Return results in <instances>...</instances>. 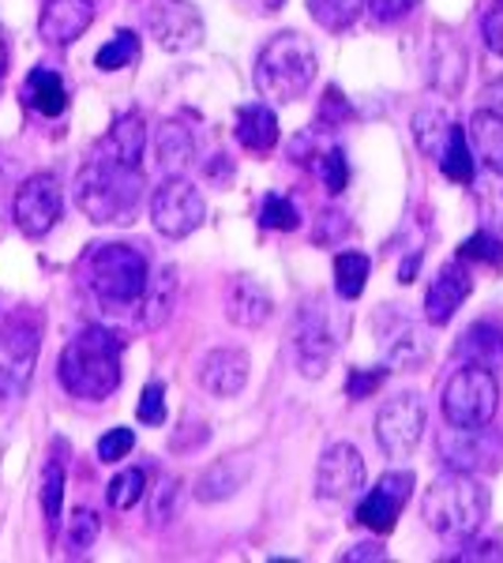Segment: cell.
<instances>
[{
    "instance_id": "cell-1",
    "label": "cell",
    "mask_w": 503,
    "mask_h": 563,
    "mask_svg": "<svg viewBox=\"0 0 503 563\" xmlns=\"http://www.w3.org/2000/svg\"><path fill=\"white\" fill-rule=\"evenodd\" d=\"M143 192H147L143 169L124 162L106 140L87 154L72 185L76 207L98 225H128L140 211Z\"/></svg>"
},
{
    "instance_id": "cell-2",
    "label": "cell",
    "mask_w": 503,
    "mask_h": 563,
    "mask_svg": "<svg viewBox=\"0 0 503 563\" xmlns=\"http://www.w3.org/2000/svg\"><path fill=\"white\" fill-rule=\"evenodd\" d=\"M121 353L124 339L106 327H84L68 346L61 350L57 379L72 398L102 402L121 387Z\"/></svg>"
},
{
    "instance_id": "cell-3",
    "label": "cell",
    "mask_w": 503,
    "mask_h": 563,
    "mask_svg": "<svg viewBox=\"0 0 503 563\" xmlns=\"http://www.w3.org/2000/svg\"><path fill=\"white\" fill-rule=\"evenodd\" d=\"M489 507L492 496L484 488V481H478V474L447 470L420 496V519H425V526L436 538L466 544L470 538H478V530L489 519Z\"/></svg>"
},
{
    "instance_id": "cell-4",
    "label": "cell",
    "mask_w": 503,
    "mask_h": 563,
    "mask_svg": "<svg viewBox=\"0 0 503 563\" xmlns=\"http://www.w3.org/2000/svg\"><path fill=\"white\" fill-rule=\"evenodd\" d=\"M316 71H319L316 45L300 31H282L255 57L252 84L260 90V98H267L274 106H289L308 95V87L316 84Z\"/></svg>"
},
{
    "instance_id": "cell-5",
    "label": "cell",
    "mask_w": 503,
    "mask_h": 563,
    "mask_svg": "<svg viewBox=\"0 0 503 563\" xmlns=\"http://www.w3.org/2000/svg\"><path fill=\"white\" fill-rule=\"evenodd\" d=\"M79 275H84L87 289L95 294L98 305L106 308H132L147 294V256L135 244L109 241V244H90L87 256L79 260Z\"/></svg>"
},
{
    "instance_id": "cell-6",
    "label": "cell",
    "mask_w": 503,
    "mask_h": 563,
    "mask_svg": "<svg viewBox=\"0 0 503 563\" xmlns=\"http://www.w3.org/2000/svg\"><path fill=\"white\" fill-rule=\"evenodd\" d=\"M42 350V320L31 308H20L0 323V410H12L26 398L39 368Z\"/></svg>"
},
{
    "instance_id": "cell-7",
    "label": "cell",
    "mask_w": 503,
    "mask_h": 563,
    "mask_svg": "<svg viewBox=\"0 0 503 563\" xmlns=\"http://www.w3.org/2000/svg\"><path fill=\"white\" fill-rule=\"evenodd\" d=\"M342 334H346V320L335 312L331 301L319 294L305 297L294 320V357L300 376L305 379L324 376L338 346H342Z\"/></svg>"
},
{
    "instance_id": "cell-8",
    "label": "cell",
    "mask_w": 503,
    "mask_h": 563,
    "mask_svg": "<svg viewBox=\"0 0 503 563\" xmlns=\"http://www.w3.org/2000/svg\"><path fill=\"white\" fill-rule=\"evenodd\" d=\"M500 410V379L496 368L462 361L444 387V417L455 429H489Z\"/></svg>"
},
{
    "instance_id": "cell-9",
    "label": "cell",
    "mask_w": 503,
    "mask_h": 563,
    "mask_svg": "<svg viewBox=\"0 0 503 563\" xmlns=\"http://www.w3.org/2000/svg\"><path fill=\"white\" fill-rule=\"evenodd\" d=\"M207 218V203L199 196V188L185 177H166L151 192V222L162 238L181 241L188 233H196Z\"/></svg>"
},
{
    "instance_id": "cell-10",
    "label": "cell",
    "mask_w": 503,
    "mask_h": 563,
    "mask_svg": "<svg viewBox=\"0 0 503 563\" xmlns=\"http://www.w3.org/2000/svg\"><path fill=\"white\" fill-rule=\"evenodd\" d=\"M425 421H428L425 402H420V395H414V390L387 398V402L380 406V413H376L380 451L387 459H409L417 451L420 435H425Z\"/></svg>"
},
{
    "instance_id": "cell-11",
    "label": "cell",
    "mask_w": 503,
    "mask_h": 563,
    "mask_svg": "<svg viewBox=\"0 0 503 563\" xmlns=\"http://www.w3.org/2000/svg\"><path fill=\"white\" fill-rule=\"evenodd\" d=\"M64 214V188L53 174H34L15 188L12 218L20 225L23 238L42 241Z\"/></svg>"
},
{
    "instance_id": "cell-12",
    "label": "cell",
    "mask_w": 503,
    "mask_h": 563,
    "mask_svg": "<svg viewBox=\"0 0 503 563\" xmlns=\"http://www.w3.org/2000/svg\"><path fill=\"white\" fill-rule=\"evenodd\" d=\"M147 31L166 53L199 49L207 38L204 15L192 0H151L147 4Z\"/></svg>"
},
{
    "instance_id": "cell-13",
    "label": "cell",
    "mask_w": 503,
    "mask_h": 563,
    "mask_svg": "<svg viewBox=\"0 0 503 563\" xmlns=\"http://www.w3.org/2000/svg\"><path fill=\"white\" fill-rule=\"evenodd\" d=\"M409 493H414V470H391L376 481V488L361 496L357 504V522L372 533H391L402 519V507L409 504Z\"/></svg>"
},
{
    "instance_id": "cell-14",
    "label": "cell",
    "mask_w": 503,
    "mask_h": 563,
    "mask_svg": "<svg viewBox=\"0 0 503 563\" xmlns=\"http://www.w3.org/2000/svg\"><path fill=\"white\" fill-rule=\"evenodd\" d=\"M376 334H380V346L383 357H387V368H420L428 357H433V339L428 331L414 320H406L395 308H383L376 316Z\"/></svg>"
},
{
    "instance_id": "cell-15",
    "label": "cell",
    "mask_w": 503,
    "mask_h": 563,
    "mask_svg": "<svg viewBox=\"0 0 503 563\" xmlns=\"http://www.w3.org/2000/svg\"><path fill=\"white\" fill-rule=\"evenodd\" d=\"M364 488V459L353 443H331L316 466V496L342 504Z\"/></svg>"
},
{
    "instance_id": "cell-16",
    "label": "cell",
    "mask_w": 503,
    "mask_h": 563,
    "mask_svg": "<svg viewBox=\"0 0 503 563\" xmlns=\"http://www.w3.org/2000/svg\"><path fill=\"white\" fill-rule=\"evenodd\" d=\"M440 462L447 470H459V474H481L503 462V448L492 440L484 429H455L440 440Z\"/></svg>"
},
{
    "instance_id": "cell-17",
    "label": "cell",
    "mask_w": 503,
    "mask_h": 563,
    "mask_svg": "<svg viewBox=\"0 0 503 563\" xmlns=\"http://www.w3.org/2000/svg\"><path fill=\"white\" fill-rule=\"evenodd\" d=\"M473 294V275L466 267V260L455 256L451 263H444L440 275L433 278L425 294V320L433 327H447L459 316V308L466 305V297Z\"/></svg>"
},
{
    "instance_id": "cell-18",
    "label": "cell",
    "mask_w": 503,
    "mask_h": 563,
    "mask_svg": "<svg viewBox=\"0 0 503 563\" xmlns=\"http://www.w3.org/2000/svg\"><path fill=\"white\" fill-rule=\"evenodd\" d=\"M90 23H95V0H45L39 15V34L45 45L64 49V45L84 38Z\"/></svg>"
},
{
    "instance_id": "cell-19",
    "label": "cell",
    "mask_w": 503,
    "mask_h": 563,
    "mask_svg": "<svg viewBox=\"0 0 503 563\" xmlns=\"http://www.w3.org/2000/svg\"><path fill=\"white\" fill-rule=\"evenodd\" d=\"M249 353L237 346H218L199 361V384L215 398H237L249 384Z\"/></svg>"
},
{
    "instance_id": "cell-20",
    "label": "cell",
    "mask_w": 503,
    "mask_h": 563,
    "mask_svg": "<svg viewBox=\"0 0 503 563\" xmlns=\"http://www.w3.org/2000/svg\"><path fill=\"white\" fill-rule=\"evenodd\" d=\"M226 316L237 327H263L274 316V301L263 282H255L249 275L233 278L230 294H226Z\"/></svg>"
},
{
    "instance_id": "cell-21",
    "label": "cell",
    "mask_w": 503,
    "mask_h": 563,
    "mask_svg": "<svg viewBox=\"0 0 503 563\" xmlns=\"http://www.w3.org/2000/svg\"><path fill=\"white\" fill-rule=\"evenodd\" d=\"M249 477H252V462L249 459H241V455L222 459V462H215V466H207L204 474H199L192 493H196L199 504H222V499L241 493Z\"/></svg>"
},
{
    "instance_id": "cell-22",
    "label": "cell",
    "mask_w": 503,
    "mask_h": 563,
    "mask_svg": "<svg viewBox=\"0 0 503 563\" xmlns=\"http://www.w3.org/2000/svg\"><path fill=\"white\" fill-rule=\"evenodd\" d=\"M177 294H181L177 267H173V263H162V267L151 275L147 294H143V301H140V316H143V327H147V331H158V327H166L173 320Z\"/></svg>"
},
{
    "instance_id": "cell-23",
    "label": "cell",
    "mask_w": 503,
    "mask_h": 563,
    "mask_svg": "<svg viewBox=\"0 0 503 563\" xmlns=\"http://www.w3.org/2000/svg\"><path fill=\"white\" fill-rule=\"evenodd\" d=\"M154 158H158V169L166 177H181L196 158V135L181 121H166L154 132Z\"/></svg>"
},
{
    "instance_id": "cell-24",
    "label": "cell",
    "mask_w": 503,
    "mask_h": 563,
    "mask_svg": "<svg viewBox=\"0 0 503 563\" xmlns=\"http://www.w3.org/2000/svg\"><path fill=\"white\" fill-rule=\"evenodd\" d=\"M237 143L252 154H267L278 147V117H274L271 106L255 102V106H241L237 109Z\"/></svg>"
},
{
    "instance_id": "cell-25",
    "label": "cell",
    "mask_w": 503,
    "mask_h": 563,
    "mask_svg": "<svg viewBox=\"0 0 503 563\" xmlns=\"http://www.w3.org/2000/svg\"><path fill=\"white\" fill-rule=\"evenodd\" d=\"M466 68H470V57H466L462 42L455 38V34H436V45H433V87L440 90V95H459Z\"/></svg>"
},
{
    "instance_id": "cell-26",
    "label": "cell",
    "mask_w": 503,
    "mask_h": 563,
    "mask_svg": "<svg viewBox=\"0 0 503 563\" xmlns=\"http://www.w3.org/2000/svg\"><path fill=\"white\" fill-rule=\"evenodd\" d=\"M466 132H470L473 154L481 158V166L503 177V117L492 113V109H478Z\"/></svg>"
},
{
    "instance_id": "cell-27",
    "label": "cell",
    "mask_w": 503,
    "mask_h": 563,
    "mask_svg": "<svg viewBox=\"0 0 503 563\" xmlns=\"http://www.w3.org/2000/svg\"><path fill=\"white\" fill-rule=\"evenodd\" d=\"M451 132H455V121L444 106H420L414 113V143L420 154H428L433 162L444 158L447 143H451Z\"/></svg>"
},
{
    "instance_id": "cell-28",
    "label": "cell",
    "mask_w": 503,
    "mask_h": 563,
    "mask_svg": "<svg viewBox=\"0 0 503 563\" xmlns=\"http://www.w3.org/2000/svg\"><path fill=\"white\" fill-rule=\"evenodd\" d=\"M23 98L39 117H61L68 109V87L53 68H34L23 84Z\"/></svg>"
},
{
    "instance_id": "cell-29",
    "label": "cell",
    "mask_w": 503,
    "mask_h": 563,
    "mask_svg": "<svg viewBox=\"0 0 503 563\" xmlns=\"http://www.w3.org/2000/svg\"><path fill=\"white\" fill-rule=\"evenodd\" d=\"M462 361H473V365H484V368H500L503 365V331L496 323L481 320L473 323L470 331L459 339V346H455Z\"/></svg>"
},
{
    "instance_id": "cell-30",
    "label": "cell",
    "mask_w": 503,
    "mask_h": 563,
    "mask_svg": "<svg viewBox=\"0 0 503 563\" xmlns=\"http://www.w3.org/2000/svg\"><path fill=\"white\" fill-rule=\"evenodd\" d=\"M106 143L121 154L124 162H132V166H140L143 158V147H147V121H143V113H121L113 121V129L106 132Z\"/></svg>"
},
{
    "instance_id": "cell-31",
    "label": "cell",
    "mask_w": 503,
    "mask_h": 563,
    "mask_svg": "<svg viewBox=\"0 0 503 563\" xmlns=\"http://www.w3.org/2000/svg\"><path fill=\"white\" fill-rule=\"evenodd\" d=\"M473 158H478V154H473L470 132L455 124L451 143H447L444 158L436 162V166H440V169H444V177H447V180H455V185H470V180L478 177V162H473Z\"/></svg>"
},
{
    "instance_id": "cell-32",
    "label": "cell",
    "mask_w": 503,
    "mask_h": 563,
    "mask_svg": "<svg viewBox=\"0 0 503 563\" xmlns=\"http://www.w3.org/2000/svg\"><path fill=\"white\" fill-rule=\"evenodd\" d=\"M372 260L364 252H338L335 256V294L342 301H357L364 294V282H369Z\"/></svg>"
},
{
    "instance_id": "cell-33",
    "label": "cell",
    "mask_w": 503,
    "mask_h": 563,
    "mask_svg": "<svg viewBox=\"0 0 503 563\" xmlns=\"http://www.w3.org/2000/svg\"><path fill=\"white\" fill-rule=\"evenodd\" d=\"M308 4V15L324 26V31H350L357 23V15L364 12V0H305Z\"/></svg>"
},
{
    "instance_id": "cell-34",
    "label": "cell",
    "mask_w": 503,
    "mask_h": 563,
    "mask_svg": "<svg viewBox=\"0 0 503 563\" xmlns=\"http://www.w3.org/2000/svg\"><path fill=\"white\" fill-rule=\"evenodd\" d=\"M98 533H102V519L90 507H76L68 515V530H64V549L68 556H84L87 549H95Z\"/></svg>"
},
{
    "instance_id": "cell-35",
    "label": "cell",
    "mask_w": 503,
    "mask_h": 563,
    "mask_svg": "<svg viewBox=\"0 0 503 563\" xmlns=\"http://www.w3.org/2000/svg\"><path fill=\"white\" fill-rule=\"evenodd\" d=\"M140 60V34L135 31H117L102 49L95 53V65L98 71H121L128 65Z\"/></svg>"
},
{
    "instance_id": "cell-36",
    "label": "cell",
    "mask_w": 503,
    "mask_h": 563,
    "mask_svg": "<svg viewBox=\"0 0 503 563\" xmlns=\"http://www.w3.org/2000/svg\"><path fill=\"white\" fill-rule=\"evenodd\" d=\"M64 485H68L64 470L57 466V462H50V466L42 470V515H45V526H50V533H57V526H61Z\"/></svg>"
},
{
    "instance_id": "cell-37",
    "label": "cell",
    "mask_w": 503,
    "mask_h": 563,
    "mask_svg": "<svg viewBox=\"0 0 503 563\" xmlns=\"http://www.w3.org/2000/svg\"><path fill=\"white\" fill-rule=\"evenodd\" d=\"M143 488H147V477H143V470H121L113 481H109L106 488V499L109 507H117V511H132L135 504L143 499Z\"/></svg>"
},
{
    "instance_id": "cell-38",
    "label": "cell",
    "mask_w": 503,
    "mask_h": 563,
    "mask_svg": "<svg viewBox=\"0 0 503 563\" xmlns=\"http://www.w3.org/2000/svg\"><path fill=\"white\" fill-rule=\"evenodd\" d=\"M260 225L263 230H274V233H294L300 225V214L286 196L271 192V196H263V203H260Z\"/></svg>"
},
{
    "instance_id": "cell-39",
    "label": "cell",
    "mask_w": 503,
    "mask_h": 563,
    "mask_svg": "<svg viewBox=\"0 0 503 563\" xmlns=\"http://www.w3.org/2000/svg\"><path fill=\"white\" fill-rule=\"evenodd\" d=\"M316 174H319V180H324L331 196L346 192V180H350V162H346V151L331 147V151L316 154Z\"/></svg>"
},
{
    "instance_id": "cell-40",
    "label": "cell",
    "mask_w": 503,
    "mask_h": 563,
    "mask_svg": "<svg viewBox=\"0 0 503 563\" xmlns=\"http://www.w3.org/2000/svg\"><path fill=\"white\" fill-rule=\"evenodd\" d=\"M459 260H478V263H503V244H500V238H492L489 230H478L473 238H466L462 244H459Z\"/></svg>"
},
{
    "instance_id": "cell-41",
    "label": "cell",
    "mask_w": 503,
    "mask_h": 563,
    "mask_svg": "<svg viewBox=\"0 0 503 563\" xmlns=\"http://www.w3.org/2000/svg\"><path fill=\"white\" fill-rule=\"evenodd\" d=\"M177 499H181V481L177 477H162V485L154 488V504H151V522L166 526L177 515Z\"/></svg>"
},
{
    "instance_id": "cell-42",
    "label": "cell",
    "mask_w": 503,
    "mask_h": 563,
    "mask_svg": "<svg viewBox=\"0 0 503 563\" xmlns=\"http://www.w3.org/2000/svg\"><path fill=\"white\" fill-rule=\"evenodd\" d=\"M135 417H140L143 424H154V429L166 421V387H162L158 379H151V384L143 387L140 410H135Z\"/></svg>"
},
{
    "instance_id": "cell-43",
    "label": "cell",
    "mask_w": 503,
    "mask_h": 563,
    "mask_svg": "<svg viewBox=\"0 0 503 563\" xmlns=\"http://www.w3.org/2000/svg\"><path fill=\"white\" fill-rule=\"evenodd\" d=\"M387 372L391 368H350V376H346V395H350L353 402H361V398H372V390L383 387Z\"/></svg>"
},
{
    "instance_id": "cell-44",
    "label": "cell",
    "mask_w": 503,
    "mask_h": 563,
    "mask_svg": "<svg viewBox=\"0 0 503 563\" xmlns=\"http://www.w3.org/2000/svg\"><path fill=\"white\" fill-rule=\"evenodd\" d=\"M417 4H420V0H364L372 23H380V26H391V23L406 20V15H414Z\"/></svg>"
},
{
    "instance_id": "cell-45",
    "label": "cell",
    "mask_w": 503,
    "mask_h": 563,
    "mask_svg": "<svg viewBox=\"0 0 503 563\" xmlns=\"http://www.w3.org/2000/svg\"><path fill=\"white\" fill-rule=\"evenodd\" d=\"M135 448V432L132 429H109L102 440H98V459L102 462H121L128 459V451Z\"/></svg>"
},
{
    "instance_id": "cell-46",
    "label": "cell",
    "mask_w": 503,
    "mask_h": 563,
    "mask_svg": "<svg viewBox=\"0 0 503 563\" xmlns=\"http://www.w3.org/2000/svg\"><path fill=\"white\" fill-rule=\"evenodd\" d=\"M210 440V432H207V424L204 421H192V417H185L181 421V429L177 435H173V451H196V448H204V443Z\"/></svg>"
},
{
    "instance_id": "cell-47",
    "label": "cell",
    "mask_w": 503,
    "mask_h": 563,
    "mask_svg": "<svg viewBox=\"0 0 503 563\" xmlns=\"http://www.w3.org/2000/svg\"><path fill=\"white\" fill-rule=\"evenodd\" d=\"M342 117H350V106H346V98L338 95V87H327L324 109H319V124H324V129H338Z\"/></svg>"
},
{
    "instance_id": "cell-48",
    "label": "cell",
    "mask_w": 503,
    "mask_h": 563,
    "mask_svg": "<svg viewBox=\"0 0 503 563\" xmlns=\"http://www.w3.org/2000/svg\"><path fill=\"white\" fill-rule=\"evenodd\" d=\"M481 38H484V45H489L492 53H496V57H503V4H496L489 15H484Z\"/></svg>"
},
{
    "instance_id": "cell-49",
    "label": "cell",
    "mask_w": 503,
    "mask_h": 563,
    "mask_svg": "<svg viewBox=\"0 0 503 563\" xmlns=\"http://www.w3.org/2000/svg\"><path fill=\"white\" fill-rule=\"evenodd\" d=\"M346 230H350V222H346V214L327 211V214L316 222V241H319V244H335L338 238H342Z\"/></svg>"
},
{
    "instance_id": "cell-50",
    "label": "cell",
    "mask_w": 503,
    "mask_h": 563,
    "mask_svg": "<svg viewBox=\"0 0 503 563\" xmlns=\"http://www.w3.org/2000/svg\"><path fill=\"white\" fill-rule=\"evenodd\" d=\"M459 560H503V544L500 541H466V552H459Z\"/></svg>"
},
{
    "instance_id": "cell-51",
    "label": "cell",
    "mask_w": 503,
    "mask_h": 563,
    "mask_svg": "<svg viewBox=\"0 0 503 563\" xmlns=\"http://www.w3.org/2000/svg\"><path fill=\"white\" fill-rule=\"evenodd\" d=\"M342 560L346 563H357V560H387V552H383L380 544L364 541V544H353L350 552H342Z\"/></svg>"
},
{
    "instance_id": "cell-52",
    "label": "cell",
    "mask_w": 503,
    "mask_h": 563,
    "mask_svg": "<svg viewBox=\"0 0 503 563\" xmlns=\"http://www.w3.org/2000/svg\"><path fill=\"white\" fill-rule=\"evenodd\" d=\"M481 109H492V113L503 117V79H496V84H489L481 90Z\"/></svg>"
},
{
    "instance_id": "cell-53",
    "label": "cell",
    "mask_w": 503,
    "mask_h": 563,
    "mask_svg": "<svg viewBox=\"0 0 503 563\" xmlns=\"http://www.w3.org/2000/svg\"><path fill=\"white\" fill-rule=\"evenodd\" d=\"M241 4L249 8V12H255V15H274L282 4H286V0H241Z\"/></svg>"
},
{
    "instance_id": "cell-54",
    "label": "cell",
    "mask_w": 503,
    "mask_h": 563,
    "mask_svg": "<svg viewBox=\"0 0 503 563\" xmlns=\"http://www.w3.org/2000/svg\"><path fill=\"white\" fill-rule=\"evenodd\" d=\"M417 267H420V252H414V260L402 263V271H398V282H402V286H409V282H414Z\"/></svg>"
},
{
    "instance_id": "cell-55",
    "label": "cell",
    "mask_w": 503,
    "mask_h": 563,
    "mask_svg": "<svg viewBox=\"0 0 503 563\" xmlns=\"http://www.w3.org/2000/svg\"><path fill=\"white\" fill-rule=\"evenodd\" d=\"M4 76H8V42L0 38V84H4Z\"/></svg>"
},
{
    "instance_id": "cell-56",
    "label": "cell",
    "mask_w": 503,
    "mask_h": 563,
    "mask_svg": "<svg viewBox=\"0 0 503 563\" xmlns=\"http://www.w3.org/2000/svg\"><path fill=\"white\" fill-rule=\"evenodd\" d=\"M496 4H503V0H496Z\"/></svg>"
}]
</instances>
